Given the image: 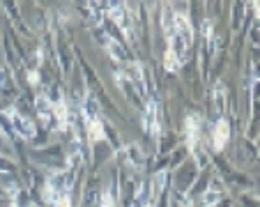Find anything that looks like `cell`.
Segmentation results:
<instances>
[{"instance_id": "1", "label": "cell", "mask_w": 260, "mask_h": 207, "mask_svg": "<svg viewBox=\"0 0 260 207\" xmlns=\"http://www.w3.org/2000/svg\"><path fill=\"white\" fill-rule=\"evenodd\" d=\"M166 35H168V51L182 62L187 51L191 48V41H194V30L189 25L187 16L184 14H173V21L166 28Z\"/></svg>"}, {"instance_id": "2", "label": "cell", "mask_w": 260, "mask_h": 207, "mask_svg": "<svg viewBox=\"0 0 260 207\" xmlns=\"http://www.w3.org/2000/svg\"><path fill=\"white\" fill-rule=\"evenodd\" d=\"M106 14H109L111 18H115V23L120 25V30L125 32L127 39H133V37H136V25L138 23H136V14H133V9L129 5H125V2H111Z\"/></svg>"}, {"instance_id": "3", "label": "cell", "mask_w": 260, "mask_h": 207, "mask_svg": "<svg viewBox=\"0 0 260 207\" xmlns=\"http://www.w3.org/2000/svg\"><path fill=\"white\" fill-rule=\"evenodd\" d=\"M198 138H200V120L196 115H189L187 118V143L191 152L198 157V164H205V154L203 150H198Z\"/></svg>"}, {"instance_id": "4", "label": "cell", "mask_w": 260, "mask_h": 207, "mask_svg": "<svg viewBox=\"0 0 260 207\" xmlns=\"http://www.w3.org/2000/svg\"><path fill=\"white\" fill-rule=\"evenodd\" d=\"M62 196H67V180H65L62 173H58V175H53V178L49 180V184H46L44 198H46L49 203H53V205H58Z\"/></svg>"}, {"instance_id": "5", "label": "cell", "mask_w": 260, "mask_h": 207, "mask_svg": "<svg viewBox=\"0 0 260 207\" xmlns=\"http://www.w3.org/2000/svg\"><path fill=\"white\" fill-rule=\"evenodd\" d=\"M7 115H9V120H12V127H14V131H16V136H21V138L35 136V124H32V120L18 115L14 108H7Z\"/></svg>"}, {"instance_id": "6", "label": "cell", "mask_w": 260, "mask_h": 207, "mask_svg": "<svg viewBox=\"0 0 260 207\" xmlns=\"http://www.w3.org/2000/svg\"><path fill=\"white\" fill-rule=\"evenodd\" d=\"M145 131H150L154 138L161 134V118H159V104L157 101H150L147 108H145Z\"/></svg>"}, {"instance_id": "7", "label": "cell", "mask_w": 260, "mask_h": 207, "mask_svg": "<svg viewBox=\"0 0 260 207\" xmlns=\"http://www.w3.org/2000/svg\"><path fill=\"white\" fill-rule=\"evenodd\" d=\"M230 138V127H228V120H219L217 127H214V136H212V145L214 150H224L226 143Z\"/></svg>"}, {"instance_id": "8", "label": "cell", "mask_w": 260, "mask_h": 207, "mask_svg": "<svg viewBox=\"0 0 260 207\" xmlns=\"http://www.w3.org/2000/svg\"><path fill=\"white\" fill-rule=\"evenodd\" d=\"M122 74L127 76V83H133L138 90H143L145 76H143V69H140L138 62H127V65H122Z\"/></svg>"}, {"instance_id": "9", "label": "cell", "mask_w": 260, "mask_h": 207, "mask_svg": "<svg viewBox=\"0 0 260 207\" xmlns=\"http://www.w3.org/2000/svg\"><path fill=\"white\" fill-rule=\"evenodd\" d=\"M51 113L55 115V120H58V127L60 129H65L67 124H69V113H67V104L65 101H53V106H51Z\"/></svg>"}, {"instance_id": "10", "label": "cell", "mask_w": 260, "mask_h": 207, "mask_svg": "<svg viewBox=\"0 0 260 207\" xmlns=\"http://www.w3.org/2000/svg\"><path fill=\"white\" fill-rule=\"evenodd\" d=\"M219 198H221V194L217 191V187H210V189L205 191V196H203V205L212 207L214 203H219Z\"/></svg>"}, {"instance_id": "11", "label": "cell", "mask_w": 260, "mask_h": 207, "mask_svg": "<svg viewBox=\"0 0 260 207\" xmlns=\"http://www.w3.org/2000/svg\"><path fill=\"white\" fill-rule=\"evenodd\" d=\"M163 65H166V69H168V71H177V67H180L182 62H180V60H177L173 53H170V51H166V58H163Z\"/></svg>"}, {"instance_id": "12", "label": "cell", "mask_w": 260, "mask_h": 207, "mask_svg": "<svg viewBox=\"0 0 260 207\" xmlns=\"http://www.w3.org/2000/svg\"><path fill=\"white\" fill-rule=\"evenodd\" d=\"M51 106H53V101H49L46 97H39V99H37V111H39V115H49Z\"/></svg>"}, {"instance_id": "13", "label": "cell", "mask_w": 260, "mask_h": 207, "mask_svg": "<svg viewBox=\"0 0 260 207\" xmlns=\"http://www.w3.org/2000/svg\"><path fill=\"white\" fill-rule=\"evenodd\" d=\"M109 48H111V53H113L115 60H125V53H122L120 46H118V44H115V41L111 39V37H109Z\"/></svg>"}, {"instance_id": "14", "label": "cell", "mask_w": 260, "mask_h": 207, "mask_svg": "<svg viewBox=\"0 0 260 207\" xmlns=\"http://www.w3.org/2000/svg\"><path fill=\"white\" fill-rule=\"evenodd\" d=\"M102 207H115V201H113V196L111 194H106L102 198Z\"/></svg>"}, {"instance_id": "15", "label": "cell", "mask_w": 260, "mask_h": 207, "mask_svg": "<svg viewBox=\"0 0 260 207\" xmlns=\"http://www.w3.org/2000/svg\"><path fill=\"white\" fill-rule=\"evenodd\" d=\"M28 78H30L32 85H37V81H39V74H37V71H30V74H28Z\"/></svg>"}, {"instance_id": "16", "label": "cell", "mask_w": 260, "mask_h": 207, "mask_svg": "<svg viewBox=\"0 0 260 207\" xmlns=\"http://www.w3.org/2000/svg\"><path fill=\"white\" fill-rule=\"evenodd\" d=\"M58 205H60V207H72V205H69V196H62Z\"/></svg>"}]
</instances>
